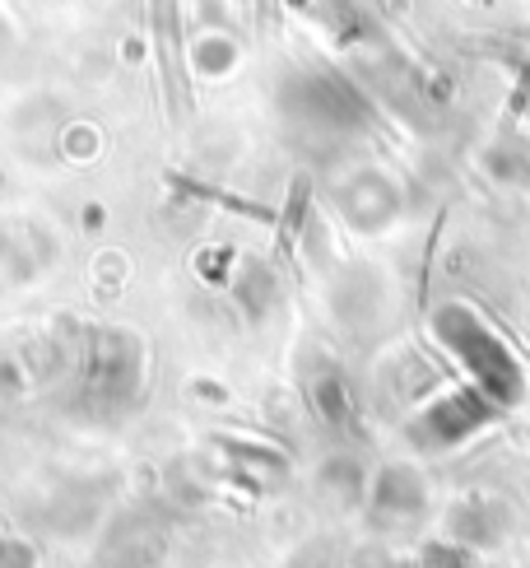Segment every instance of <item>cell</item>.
Instances as JSON below:
<instances>
[{
  "mask_svg": "<svg viewBox=\"0 0 530 568\" xmlns=\"http://www.w3.org/2000/svg\"><path fill=\"white\" fill-rule=\"evenodd\" d=\"M424 559H428V568H475V550L456 546V540H438V546H428Z\"/></svg>",
  "mask_w": 530,
  "mask_h": 568,
  "instance_id": "cell-7",
  "label": "cell"
},
{
  "mask_svg": "<svg viewBox=\"0 0 530 568\" xmlns=\"http://www.w3.org/2000/svg\"><path fill=\"white\" fill-rule=\"evenodd\" d=\"M33 564H38V555L29 540H14V536L0 540V568H33Z\"/></svg>",
  "mask_w": 530,
  "mask_h": 568,
  "instance_id": "cell-8",
  "label": "cell"
},
{
  "mask_svg": "<svg viewBox=\"0 0 530 568\" xmlns=\"http://www.w3.org/2000/svg\"><path fill=\"white\" fill-rule=\"evenodd\" d=\"M312 406H317V415L330 424V429H345L349 424V387L340 383V377L335 373H326V377H317V383H312Z\"/></svg>",
  "mask_w": 530,
  "mask_h": 568,
  "instance_id": "cell-6",
  "label": "cell"
},
{
  "mask_svg": "<svg viewBox=\"0 0 530 568\" xmlns=\"http://www.w3.org/2000/svg\"><path fill=\"white\" fill-rule=\"evenodd\" d=\"M368 508L381 527H400V523H415V517L428 508V489L419 480L415 466H381L377 476L368 480Z\"/></svg>",
  "mask_w": 530,
  "mask_h": 568,
  "instance_id": "cell-4",
  "label": "cell"
},
{
  "mask_svg": "<svg viewBox=\"0 0 530 568\" xmlns=\"http://www.w3.org/2000/svg\"><path fill=\"white\" fill-rule=\"evenodd\" d=\"M80 396L99 410H122L144 383V349L131 331H89L80 345Z\"/></svg>",
  "mask_w": 530,
  "mask_h": 568,
  "instance_id": "cell-2",
  "label": "cell"
},
{
  "mask_svg": "<svg viewBox=\"0 0 530 568\" xmlns=\"http://www.w3.org/2000/svg\"><path fill=\"white\" fill-rule=\"evenodd\" d=\"M502 410L485 392L475 387H456V392H442L438 400H428V406L409 419V443L419 447V453H447V447H461L466 438H475L479 429H489Z\"/></svg>",
  "mask_w": 530,
  "mask_h": 568,
  "instance_id": "cell-3",
  "label": "cell"
},
{
  "mask_svg": "<svg viewBox=\"0 0 530 568\" xmlns=\"http://www.w3.org/2000/svg\"><path fill=\"white\" fill-rule=\"evenodd\" d=\"M432 331H438L442 349L466 368L470 387L485 392L498 410H512V406H521V400H526V368H521V359L479 313H470V307H461V303H451V307H442V313L432 317Z\"/></svg>",
  "mask_w": 530,
  "mask_h": 568,
  "instance_id": "cell-1",
  "label": "cell"
},
{
  "mask_svg": "<svg viewBox=\"0 0 530 568\" xmlns=\"http://www.w3.org/2000/svg\"><path fill=\"white\" fill-rule=\"evenodd\" d=\"M502 508L489 504V499H466L451 508V540L466 550H485V546H498L502 540Z\"/></svg>",
  "mask_w": 530,
  "mask_h": 568,
  "instance_id": "cell-5",
  "label": "cell"
}]
</instances>
